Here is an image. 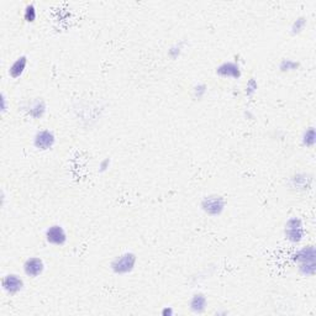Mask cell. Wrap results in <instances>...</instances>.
Returning <instances> with one entry per match:
<instances>
[{
    "instance_id": "obj_21",
    "label": "cell",
    "mask_w": 316,
    "mask_h": 316,
    "mask_svg": "<svg viewBox=\"0 0 316 316\" xmlns=\"http://www.w3.org/2000/svg\"><path fill=\"white\" fill-rule=\"evenodd\" d=\"M257 88H258V84H257L256 79H254V78H251L246 84V94L249 96L253 95V94L257 92Z\"/></svg>"
},
{
    "instance_id": "obj_10",
    "label": "cell",
    "mask_w": 316,
    "mask_h": 316,
    "mask_svg": "<svg viewBox=\"0 0 316 316\" xmlns=\"http://www.w3.org/2000/svg\"><path fill=\"white\" fill-rule=\"evenodd\" d=\"M313 177L306 173H296L290 178V187L296 190H306L311 187Z\"/></svg>"
},
{
    "instance_id": "obj_3",
    "label": "cell",
    "mask_w": 316,
    "mask_h": 316,
    "mask_svg": "<svg viewBox=\"0 0 316 316\" xmlns=\"http://www.w3.org/2000/svg\"><path fill=\"white\" fill-rule=\"evenodd\" d=\"M284 233H285V237L288 241L293 242V244H299L304 239L303 221L299 218H296V216L290 218L286 221Z\"/></svg>"
},
{
    "instance_id": "obj_20",
    "label": "cell",
    "mask_w": 316,
    "mask_h": 316,
    "mask_svg": "<svg viewBox=\"0 0 316 316\" xmlns=\"http://www.w3.org/2000/svg\"><path fill=\"white\" fill-rule=\"evenodd\" d=\"M206 92H208V87H206L205 84H204V83L196 84V86L194 87V89H193L194 98H195V99H201L204 95H205Z\"/></svg>"
},
{
    "instance_id": "obj_5",
    "label": "cell",
    "mask_w": 316,
    "mask_h": 316,
    "mask_svg": "<svg viewBox=\"0 0 316 316\" xmlns=\"http://www.w3.org/2000/svg\"><path fill=\"white\" fill-rule=\"evenodd\" d=\"M45 237L48 244L55 246H63L67 242L68 236L62 225H52L46 230Z\"/></svg>"
},
{
    "instance_id": "obj_18",
    "label": "cell",
    "mask_w": 316,
    "mask_h": 316,
    "mask_svg": "<svg viewBox=\"0 0 316 316\" xmlns=\"http://www.w3.org/2000/svg\"><path fill=\"white\" fill-rule=\"evenodd\" d=\"M184 46H186V41H179V42L174 43V45L172 46V47L168 50V56H169V57L173 58V60L178 58L179 56H181V53L183 52Z\"/></svg>"
},
{
    "instance_id": "obj_8",
    "label": "cell",
    "mask_w": 316,
    "mask_h": 316,
    "mask_svg": "<svg viewBox=\"0 0 316 316\" xmlns=\"http://www.w3.org/2000/svg\"><path fill=\"white\" fill-rule=\"evenodd\" d=\"M46 106L45 100L42 98H35L32 100L28 101L26 105L24 106V110L28 113V115H30L33 119H41L46 114Z\"/></svg>"
},
{
    "instance_id": "obj_22",
    "label": "cell",
    "mask_w": 316,
    "mask_h": 316,
    "mask_svg": "<svg viewBox=\"0 0 316 316\" xmlns=\"http://www.w3.org/2000/svg\"><path fill=\"white\" fill-rule=\"evenodd\" d=\"M6 103H8V99H6L5 93H1V95H0V111H1V114H4L6 110H8V105H6Z\"/></svg>"
},
{
    "instance_id": "obj_19",
    "label": "cell",
    "mask_w": 316,
    "mask_h": 316,
    "mask_svg": "<svg viewBox=\"0 0 316 316\" xmlns=\"http://www.w3.org/2000/svg\"><path fill=\"white\" fill-rule=\"evenodd\" d=\"M306 25V19L304 18V16H300V18L296 19L295 21L293 23V25H291V33H299L303 31V29L305 28Z\"/></svg>"
},
{
    "instance_id": "obj_2",
    "label": "cell",
    "mask_w": 316,
    "mask_h": 316,
    "mask_svg": "<svg viewBox=\"0 0 316 316\" xmlns=\"http://www.w3.org/2000/svg\"><path fill=\"white\" fill-rule=\"evenodd\" d=\"M201 209L205 214L210 216H219L223 211L226 205L225 199L218 194H210L204 196L201 200Z\"/></svg>"
},
{
    "instance_id": "obj_17",
    "label": "cell",
    "mask_w": 316,
    "mask_h": 316,
    "mask_svg": "<svg viewBox=\"0 0 316 316\" xmlns=\"http://www.w3.org/2000/svg\"><path fill=\"white\" fill-rule=\"evenodd\" d=\"M37 18V11H36V6L33 4H28L24 9V19L28 23H33Z\"/></svg>"
},
{
    "instance_id": "obj_15",
    "label": "cell",
    "mask_w": 316,
    "mask_h": 316,
    "mask_svg": "<svg viewBox=\"0 0 316 316\" xmlns=\"http://www.w3.org/2000/svg\"><path fill=\"white\" fill-rule=\"evenodd\" d=\"M300 67V63L296 62V61L289 60V58H284V60L281 61L279 63V69L282 72H290V70H296Z\"/></svg>"
},
{
    "instance_id": "obj_6",
    "label": "cell",
    "mask_w": 316,
    "mask_h": 316,
    "mask_svg": "<svg viewBox=\"0 0 316 316\" xmlns=\"http://www.w3.org/2000/svg\"><path fill=\"white\" fill-rule=\"evenodd\" d=\"M1 286H3V290L6 294H9V295H16V294L23 290L24 281L18 274H6L1 279Z\"/></svg>"
},
{
    "instance_id": "obj_16",
    "label": "cell",
    "mask_w": 316,
    "mask_h": 316,
    "mask_svg": "<svg viewBox=\"0 0 316 316\" xmlns=\"http://www.w3.org/2000/svg\"><path fill=\"white\" fill-rule=\"evenodd\" d=\"M316 142V132L314 127H309L303 133V143L308 147H313Z\"/></svg>"
},
{
    "instance_id": "obj_11",
    "label": "cell",
    "mask_w": 316,
    "mask_h": 316,
    "mask_svg": "<svg viewBox=\"0 0 316 316\" xmlns=\"http://www.w3.org/2000/svg\"><path fill=\"white\" fill-rule=\"evenodd\" d=\"M316 252L314 246H306L296 251L293 254V259L298 263H303V262H315Z\"/></svg>"
},
{
    "instance_id": "obj_9",
    "label": "cell",
    "mask_w": 316,
    "mask_h": 316,
    "mask_svg": "<svg viewBox=\"0 0 316 316\" xmlns=\"http://www.w3.org/2000/svg\"><path fill=\"white\" fill-rule=\"evenodd\" d=\"M43 271H45V263L38 257H31V258L26 259L24 263V272L26 276L31 277V278L41 276Z\"/></svg>"
},
{
    "instance_id": "obj_7",
    "label": "cell",
    "mask_w": 316,
    "mask_h": 316,
    "mask_svg": "<svg viewBox=\"0 0 316 316\" xmlns=\"http://www.w3.org/2000/svg\"><path fill=\"white\" fill-rule=\"evenodd\" d=\"M216 74H219L222 78H233V79H239L241 77V67L237 62H223L216 68Z\"/></svg>"
},
{
    "instance_id": "obj_1",
    "label": "cell",
    "mask_w": 316,
    "mask_h": 316,
    "mask_svg": "<svg viewBox=\"0 0 316 316\" xmlns=\"http://www.w3.org/2000/svg\"><path fill=\"white\" fill-rule=\"evenodd\" d=\"M137 262V256L133 252H124L120 256L115 257L110 264L111 271L119 276H125L133 271Z\"/></svg>"
},
{
    "instance_id": "obj_24",
    "label": "cell",
    "mask_w": 316,
    "mask_h": 316,
    "mask_svg": "<svg viewBox=\"0 0 316 316\" xmlns=\"http://www.w3.org/2000/svg\"><path fill=\"white\" fill-rule=\"evenodd\" d=\"M162 315H163V316H172V315H174L173 309H172L171 306H166V308H164L163 310H162Z\"/></svg>"
},
{
    "instance_id": "obj_13",
    "label": "cell",
    "mask_w": 316,
    "mask_h": 316,
    "mask_svg": "<svg viewBox=\"0 0 316 316\" xmlns=\"http://www.w3.org/2000/svg\"><path fill=\"white\" fill-rule=\"evenodd\" d=\"M26 65H28V57H26L25 55L20 56V57H18L14 61L13 64L9 68V75H10L11 78H14V79L21 77L23 73L25 72Z\"/></svg>"
},
{
    "instance_id": "obj_23",
    "label": "cell",
    "mask_w": 316,
    "mask_h": 316,
    "mask_svg": "<svg viewBox=\"0 0 316 316\" xmlns=\"http://www.w3.org/2000/svg\"><path fill=\"white\" fill-rule=\"evenodd\" d=\"M110 163H111L110 158H104L103 161L100 162V164H99V168H100V172L108 171V168L110 167Z\"/></svg>"
},
{
    "instance_id": "obj_14",
    "label": "cell",
    "mask_w": 316,
    "mask_h": 316,
    "mask_svg": "<svg viewBox=\"0 0 316 316\" xmlns=\"http://www.w3.org/2000/svg\"><path fill=\"white\" fill-rule=\"evenodd\" d=\"M298 269L303 276H314L316 272V262H303V263H299Z\"/></svg>"
},
{
    "instance_id": "obj_12",
    "label": "cell",
    "mask_w": 316,
    "mask_h": 316,
    "mask_svg": "<svg viewBox=\"0 0 316 316\" xmlns=\"http://www.w3.org/2000/svg\"><path fill=\"white\" fill-rule=\"evenodd\" d=\"M206 305H208V300L203 293H195L189 300V308L195 314H203L205 311Z\"/></svg>"
},
{
    "instance_id": "obj_4",
    "label": "cell",
    "mask_w": 316,
    "mask_h": 316,
    "mask_svg": "<svg viewBox=\"0 0 316 316\" xmlns=\"http://www.w3.org/2000/svg\"><path fill=\"white\" fill-rule=\"evenodd\" d=\"M56 143V136L53 131L45 128V130H40L35 133L33 136V146L37 150L47 151L55 146Z\"/></svg>"
}]
</instances>
